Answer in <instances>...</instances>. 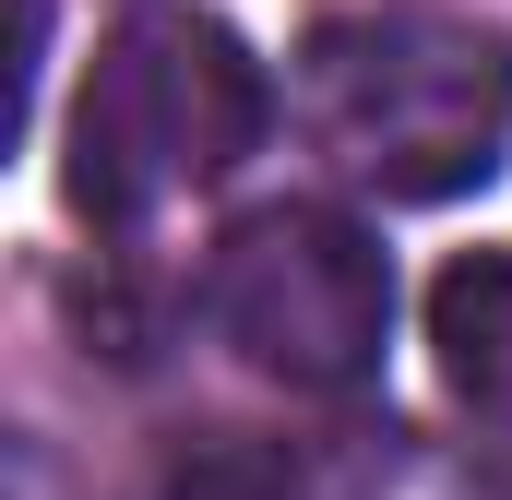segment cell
<instances>
[{
	"mask_svg": "<svg viewBox=\"0 0 512 500\" xmlns=\"http://www.w3.org/2000/svg\"><path fill=\"white\" fill-rule=\"evenodd\" d=\"M298 120L382 203L489 191L512 155V36L465 12H346L298 48Z\"/></svg>",
	"mask_w": 512,
	"mask_h": 500,
	"instance_id": "1",
	"label": "cell"
},
{
	"mask_svg": "<svg viewBox=\"0 0 512 500\" xmlns=\"http://www.w3.org/2000/svg\"><path fill=\"white\" fill-rule=\"evenodd\" d=\"M429 346H441L453 405L489 417L512 441V262L501 250H477V262H453V274L429 286Z\"/></svg>",
	"mask_w": 512,
	"mask_h": 500,
	"instance_id": "4",
	"label": "cell"
},
{
	"mask_svg": "<svg viewBox=\"0 0 512 500\" xmlns=\"http://www.w3.org/2000/svg\"><path fill=\"white\" fill-rule=\"evenodd\" d=\"M274 131V84L262 60L215 24V12H120L84 60V96L60 131V179H72V215L96 227H143L155 203L179 191H215L239 155Z\"/></svg>",
	"mask_w": 512,
	"mask_h": 500,
	"instance_id": "2",
	"label": "cell"
},
{
	"mask_svg": "<svg viewBox=\"0 0 512 500\" xmlns=\"http://www.w3.org/2000/svg\"><path fill=\"white\" fill-rule=\"evenodd\" d=\"M203 310L286 393H358L393 346V262L334 203H262L215 239Z\"/></svg>",
	"mask_w": 512,
	"mask_h": 500,
	"instance_id": "3",
	"label": "cell"
}]
</instances>
